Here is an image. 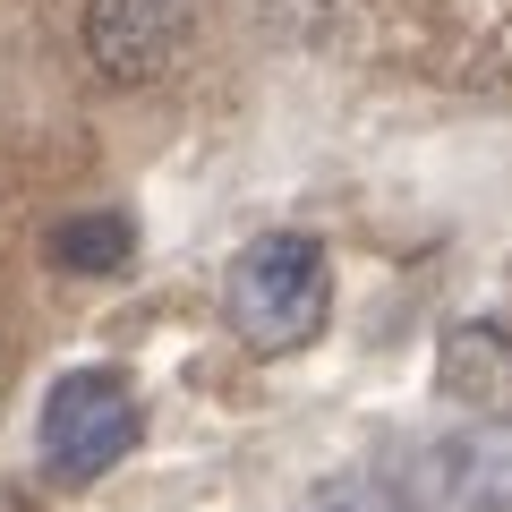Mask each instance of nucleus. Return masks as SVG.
<instances>
[{
	"instance_id": "nucleus-1",
	"label": "nucleus",
	"mask_w": 512,
	"mask_h": 512,
	"mask_svg": "<svg viewBox=\"0 0 512 512\" xmlns=\"http://www.w3.org/2000/svg\"><path fill=\"white\" fill-rule=\"evenodd\" d=\"M325 308H333V274H325V248L299 231H274L256 239V248L231 256V274H222V316L248 350L265 359H291L325 333Z\"/></svg>"
},
{
	"instance_id": "nucleus-2",
	"label": "nucleus",
	"mask_w": 512,
	"mask_h": 512,
	"mask_svg": "<svg viewBox=\"0 0 512 512\" xmlns=\"http://www.w3.org/2000/svg\"><path fill=\"white\" fill-rule=\"evenodd\" d=\"M402 512H512V419H470L393 461Z\"/></svg>"
},
{
	"instance_id": "nucleus-3",
	"label": "nucleus",
	"mask_w": 512,
	"mask_h": 512,
	"mask_svg": "<svg viewBox=\"0 0 512 512\" xmlns=\"http://www.w3.org/2000/svg\"><path fill=\"white\" fill-rule=\"evenodd\" d=\"M137 427H146V410H137L128 376L77 367V376H60L52 393H43V470L69 478V487H86V478H103L111 461L137 444Z\"/></svg>"
},
{
	"instance_id": "nucleus-4",
	"label": "nucleus",
	"mask_w": 512,
	"mask_h": 512,
	"mask_svg": "<svg viewBox=\"0 0 512 512\" xmlns=\"http://www.w3.org/2000/svg\"><path fill=\"white\" fill-rule=\"evenodd\" d=\"M180 35H188V0H94L86 9V52L120 86L163 77L171 52H180Z\"/></svg>"
},
{
	"instance_id": "nucleus-5",
	"label": "nucleus",
	"mask_w": 512,
	"mask_h": 512,
	"mask_svg": "<svg viewBox=\"0 0 512 512\" xmlns=\"http://www.w3.org/2000/svg\"><path fill=\"white\" fill-rule=\"evenodd\" d=\"M444 393L470 402L478 419H512V342L495 325H470L444 342Z\"/></svg>"
},
{
	"instance_id": "nucleus-6",
	"label": "nucleus",
	"mask_w": 512,
	"mask_h": 512,
	"mask_svg": "<svg viewBox=\"0 0 512 512\" xmlns=\"http://www.w3.org/2000/svg\"><path fill=\"white\" fill-rule=\"evenodd\" d=\"M128 256H137L128 214H77V222L52 231V265H60V274H120Z\"/></svg>"
},
{
	"instance_id": "nucleus-7",
	"label": "nucleus",
	"mask_w": 512,
	"mask_h": 512,
	"mask_svg": "<svg viewBox=\"0 0 512 512\" xmlns=\"http://www.w3.org/2000/svg\"><path fill=\"white\" fill-rule=\"evenodd\" d=\"M308 512H402V504L376 495V487H342V495H325V504H308Z\"/></svg>"
}]
</instances>
